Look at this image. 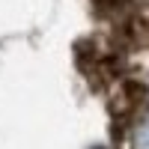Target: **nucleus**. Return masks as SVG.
<instances>
[{
	"label": "nucleus",
	"mask_w": 149,
	"mask_h": 149,
	"mask_svg": "<svg viewBox=\"0 0 149 149\" xmlns=\"http://www.w3.org/2000/svg\"><path fill=\"white\" fill-rule=\"evenodd\" d=\"M131 149H149V110L131 128Z\"/></svg>",
	"instance_id": "1"
},
{
	"label": "nucleus",
	"mask_w": 149,
	"mask_h": 149,
	"mask_svg": "<svg viewBox=\"0 0 149 149\" xmlns=\"http://www.w3.org/2000/svg\"><path fill=\"white\" fill-rule=\"evenodd\" d=\"M93 3H95V12L102 18H119L122 12H128L131 0H93Z\"/></svg>",
	"instance_id": "2"
}]
</instances>
